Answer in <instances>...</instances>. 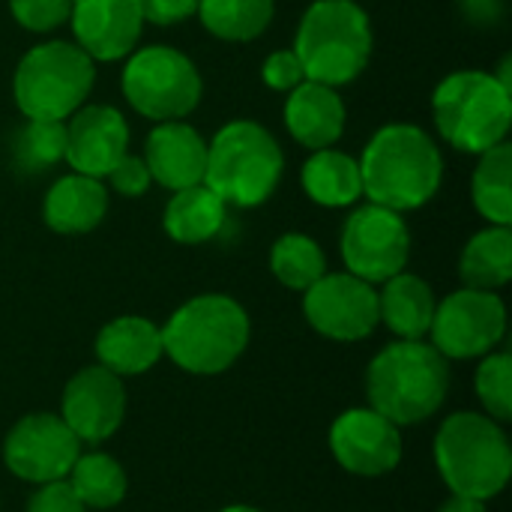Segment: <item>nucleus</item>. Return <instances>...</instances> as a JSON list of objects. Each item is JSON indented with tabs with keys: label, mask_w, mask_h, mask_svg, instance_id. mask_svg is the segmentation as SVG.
<instances>
[{
	"label": "nucleus",
	"mask_w": 512,
	"mask_h": 512,
	"mask_svg": "<svg viewBox=\"0 0 512 512\" xmlns=\"http://www.w3.org/2000/svg\"><path fill=\"white\" fill-rule=\"evenodd\" d=\"M357 162L369 204L396 213L426 207L444 183V153L438 141L414 123L381 126Z\"/></svg>",
	"instance_id": "f257e3e1"
},
{
	"label": "nucleus",
	"mask_w": 512,
	"mask_h": 512,
	"mask_svg": "<svg viewBox=\"0 0 512 512\" xmlns=\"http://www.w3.org/2000/svg\"><path fill=\"white\" fill-rule=\"evenodd\" d=\"M372 48V18L357 0L309 3L294 36V54L306 72V81H318L336 90L366 72Z\"/></svg>",
	"instance_id": "f03ea898"
},
{
	"label": "nucleus",
	"mask_w": 512,
	"mask_h": 512,
	"mask_svg": "<svg viewBox=\"0 0 512 512\" xmlns=\"http://www.w3.org/2000/svg\"><path fill=\"white\" fill-rule=\"evenodd\" d=\"M366 390L378 414L396 426H414L444 405L450 390V363L423 339H399L369 363Z\"/></svg>",
	"instance_id": "7ed1b4c3"
},
{
	"label": "nucleus",
	"mask_w": 512,
	"mask_h": 512,
	"mask_svg": "<svg viewBox=\"0 0 512 512\" xmlns=\"http://www.w3.org/2000/svg\"><path fill=\"white\" fill-rule=\"evenodd\" d=\"M249 312L228 294L186 300L162 327V351L189 375H219L249 348Z\"/></svg>",
	"instance_id": "20e7f679"
},
{
	"label": "nucleus",
	"mask_w": 512,
	"mask_h": 512,
	"mask_svg": "<svg viewBox=\"0 0 512 512\" xmlns=\"http://www.w3.org/2000/svg\"><path fill=\"white\" fill-rule=\"evenodd\" d=\"M285 174V153L276 135L258 120H231L207 141L204 183L240 210L273 198Z\"/></svg>",
	"instance_id": "39448f33"
},
{
	"label": "nucleus",
	"mask_w": 512,
	"mask_h": 512,
	"mask_svg": "<svg viewBox=\"0 0 512 512\" xmlns=\"http://www.w3.org/2000/svg\"><path fill=\"white\" fill-rule=\"evenodd\" d=\"M432 120L441 141L480 156L510 138L512 90L486 69L450 72L432 93Z\"/></svg>",
	"instance_id": "423d86ee"
},
{
	"label": "nucleus",
	"mask_w": 512,
	"mask_h": 512,
	"mask_svg": "<svg viewBox=\"0 0 512 512\" xmlns=\"http://www.w3.org/2000/svg\"><path fill=\"white\" fill-rule=\"evenodd\" d=\"M435 465L453 495L489 501L507 489L512 450L501 423L462 411L444 420L435 435Z\"/></svg>",
	"instance_id": "0eeeda50"
},
{
	"label": "nucleus",
	"mask_w": 512,
	"mask_h": 512,
	"mask_svg": "<svg viewBox=\"0 0 512 512\" xmlns=\"http://www.w3.org/2000/svg\"><path fill=\"white\" fill-rule=\"evenodd\" d=\"M96 63L69 39L33 45L15 66L12 96L24 120H69L93 93Z\"/></svg>",
	"instance_id": "6e6552de"
},
{
	"label": "nucleus",
	"mask_w": 512,
	"mask_h": 512,
	"mask_svg": "<svg viewBox=\"0 0 512 512\" xmlns=\"http://www.w3.org/2000/svg\"><path fill=\"white\" fill-rule=\"evenodd\" d=\"M129 108L147 120H186L204 96V78L189 54L171 45L135 48L120 72Z\"/></svg>",
	"instance_id": "1a4fd4ad"
},
{
	"label": "nucleus",
	"mask_w": 512,
	"mask_h": 512,
	"mask_svg": "<svg viewBox=\"0 0 512 512\" xmlns=\"http://www.w3.org/2000/svg\"><path fill=\"white\" fill-rule=\"evenodd\" d=\"M339 252L351 276L369 285H384L408 267L411 228L402 213L381 204H363L345 219Z\"/></svg>",
	"instance_id": "9d476101"
},
{
	"label": "nucleus",
	"mask_w": 512,
	"mask_h": 512,
	"mask_svg": "<svg viewBox=\"0 0 512 512\" xmlns=\"http://www.w3.org/2000/svg\"><path fill=\"white\" fill-rule=\"evenodd\" d=\"M507 333V306L498 291L459 288L435 306L429 327L432 345L447 360L492 354Z\"/></svg>",
	"instance_id": "9b49d317"
},
{
	"label": "nucleus",
	"mask_w": 512,
	"mask_h": 512,
	"mask_svg": "<svg viewBox=\"0 0 512 512\" xmlns=\"http://www.w3.org/2000/svg\"><path fill=\"white\" fill-rule=\"evenodd\" d=\"M303 312L315 333L333 342H360L375 333L378 291L375 285L345 273H324L303 291Z\"/></svg>",
	"instance_id": "f8f14e48"
},
{
	"label": "nucleus",
	"mask_w": 512,
	"mask_h": 512,
	"mask_svg": "<svg viewBox=\"0 0 512 512\" xmlns=\"http://www.w3.org/2000/svg\"><path fill=\"white\" fill-rule=\"evenodd\" d=\"M78 456L81 441L57 414H27L9 429L3 441L6 468L18 480L36 486L66 480Z\"/></svg>",
	"instance_id": "ddd939ff"
},
{
	"label": "nucleus",
	"mask_w": 512,
	"mask_h": 512,
	"mask_svg": "<svg viewBox=\"0 0 512 512\" xmlns=\"http://www.w3.org/2000/svg\"><path fill=\"white\" fill-rule=\"evenodd\" d=\"M330 450L348 474L384 477L402 462V435L375 408H351L333 420Z\"/></svg>",
	"instance_id": "4468645a"
},
{
	"label": "nucleus",
	"mask_w": 512,
	"mask_h": 512,
	"mask_svg": "<svg viewBox=\"0 0 512 512\" xmlns=\"http://www.w3.org/2000/svg\"><path fill=\"white\" fill-rule=\"evenodd\" d=\"M66 24L93 63H117L138 48L147 21L141 0H72Z\"/></svg>",
	"instance_id": "2eb2a0df"
},
{
	"label": "nucleus",
	"mask_w": 512,
	"mask_h": 512,
	"mask_svg": "<svg viewBox=\"0 0 512 512\" xmlns=\"http://www.w3.org/2000/svg\"><path fill=\"white\" fill-rule=\"evenodd\" d=\"M63 423L81 444H99L111 438L126 417V390L120 375L105 366H87L75 372L63 390Z\"/></svg>",
	"instance_id": "dca6fc26"
},
{
	"label": "nucleus",
	"mask_w": 512,
	"mask_h": 512,
	"mask_svg": "<svg viewBox=\"0 0 512 512\" xmlns=\"http://www.w3.org/2000/svg\"><path fill=\"white\" fill-rule=\"evenodd\" d=\"M129 153V120L114 105L84 102L66 120V156L63 162L75 174L105 180L120 156Z\"/></svg>",
	"instance_id": "f3484780"
},
{
	"label": "nucleus",
	"mask_w": 512,
	"mask_h": 512,
	"mask_svg": "<svg viewBox=\"0 0 512 512\" xmlns=\"http://www.w3.org/2000/svg\"><path fill=\"white\" fill-rule=\"evenodd\" d=\"M144 162L153 183L168 192L204 183L207 171V138L186 120H165L147 132Z\"/></svg>",
	"instance_id": "a211bd4d"
},
{
	"label": "nucleus",
	"mask_w": 512,
	"mask_h": 512,
	"mask_svg": "<svg viewBox=\"0 0 512 512\" xmlns=\"http://www.w3.org/2000/svg\"><path fill=\"white\" fill-rule=\"evenodd\" d=\"M285 96H288L285 108H282L285 129L306 150L333 147L345 135L348 108L336 87H327L318 81H303Z\"/></svg>",
	"instance_id": "6ab92c4d"
},
{
	"label": "nucleus",
	"mask_w": 512,
	"mask_h": 512,
	"mask_svg": "<svg viewBox=\"0 0 512 512\" xmlns=\"http://www.w3.org/2000/svg\"><path fill=\"white\" fill-rule=\"evenodd\" d=\"M108 204L111 198L105 180L72 171L48 186L42 198V219L60 237H81L105 222Z\"/></svg>",
	"instance_id": "aec40b11"
},
{
	"label": "nucleus",
	"mask_w": 512,
	"mask_h": 512,
	"mask_svg": "<svg viewBox=\"0 0 512 512\" xmlns=\"http://www.w3.org/2000/svg\"><path fill=\"white\" fill-rule=\"evenodd\" d=\"M165 357L162 327L144 315H120L96 336V360L120 378L144 375Z\"/></svg>",
	"instance_id": "412c9836"
},
{
	"label": "nucleus",
	"mask_w": 512,
	"mask_h": 512,
	"mask_svg": "<svg viewBox=\"0 0 512 512\" xmlns=\"http://www.w3.org/2000/svg\"><path fill=\"white\" fill-rule=\"evenodd\" d=\"M225 222H228V204L207 183H195L171 192L162 213L165 234L180 246L210 243L213 237L222 234Z\"/></svg>",
	"instance_id": "4be33fe9"
},
{
	"label": "nucleus",
	"mask_w": 512,
	"mask_h": 512,
	"mask_svg": "<svg viewBox=\"0 0 512 512\" xmlns=\"http://www.w3.org/2000/svg\"><path fill=\"white\" fill-rule=\"evenodd\" d=\"M435 306H438V300H435L432 285L408 270L387 279L378 291V318L399 339L429 336Z\"/></svg>",
	"instance_id": "5701e85b"
},
{
	"label": "nucleus",
	"mask_w": 512,
	"mask_h": 512,
	"mask_svg": "<svg viewBox=\"0 0 512 512\" xmlns=\"http://www.w3.org/2000/svg\"><path fill=\"white\" fill-rule=\"evenodd\" d=\"M300 183L306 198L327 210H345L363 198L360 162L336 147L312 150L300 171Z\"/></svg>",
	"instance_id": "b1692460"
},
{
	"label": "nucleus",
	"mask_w": 512,
	"mask_h": 512,
	"mask_svg": "<svg viewBox=\"0 0 512 512\" xmlns=\"http://www.w3.org/2000/svg\"><path fill=\"white\" fill-rule=\"evenodd\" d=\"M459 276L465 288L498 291L512 279V228L486 225L477 231L459 258Z\"/></svg>",
	"instance_id": "393cba45"
},
{
	"label": "nucleus",
	"mask_w": 512,
	"mask_h": 512,
	"mask_svg": "<svg viewBox=\"0 0 512 512\" xmlns=\"http://www.w3.org/2000/svg\"><path fill=\"white\" fill-rule=\"evenodd\" d=\"M474 210L489 225H512V144L504 141L486 153L471 177Z\"/></svg>",
	"instance_id": "a878e982"
},
{
	"label": "nucleus",
	"mask_w": 512,
	"mask_h": 512,
	"mask_svg": "<svg viewBox=\"0 0 512 512\" xmlns=\"http://www.w3.org/2000/svg\"><path fill=\"white\" fill-rule=\"evenodd\" d=\"M195 15L222 42H252L273 24L276 0H198Z\"/></svg>",
	"instance_id": "bb28decb"
},
{
	"label": "nucleus",
	"mask_w": 512,
	"mask_h": 512,
	"mask_svg": "<svg viewBox=\"0 0 512 512\" xmlns=\"http://www.w3.org/2000/svg\"><path fill=\"white\" fill-rule=\"evenodd\" d=\"M66 483L72 486L78 501L84 507H90V510H111L129 492L126 471L108 453H84V456H78L72 471L66 474Z\"/></svg>",
	"instance_id": "cd10ccee"
},
{
	"label": "nucleus",
	"mask_w": 512,
	"mask_h": 512,
	"mask_svg": "<svg viewBox=\"0 0 512 512\" xmlns=\"http://www.w3.org/2000/svg\"><path fill=\"white\" fill-rule=\"evenodd\" d=\"M270 273L288 291H306L327 273V255L309 234H282L270 249Z\"/></svg>",
	"instance_id": "c85d7f7f"
},
{
	"label": "nucleus",
	"mask_w": 512,
	"mask_h": 512,
	"mask_svg": "<svg viewBox=\"0 0 512 512\" xmlns=\"http://www.w3.org/2000/svg\"><path fill=\"white\" fill-rule=\"evenodd\" d=\"M66 156V120H27L12 138V159L24 174H45Z\"/></svg>",
	"instance_id": "c756f323"
},
{
	"label": "nucleus",
	"mask_w": 512,
	"mask_h": 512,
	"mask_svg": "<svg viewBox=\"0 0 512 512\" xmlns=\"http://www.w3.org/2000/svg\"><path fill=\"white\" fill-rule=\"evenodd\" d=\"M480 405L486 417L495 423H507L512 417V357L507 351H492L483 357L477 378H474Z\"/></svg>",
	"instance_id": "7c9ffc66"
},
{
	"label": "nucleus",
	"mask_w": 512,
	"mask_h": 512,
	"mask_svg": "<svg viewBox=\"0 0 512 512\" xmlns=\"http://www.w3.org/2000/svg\"><path fill=\"white\" fill-rule=\"evenodd\" d=\"M9 12L27 33H54L69 21L72 0H9Z\"/></svg>",
	"instance_id": "2f4dec72"
},
{
	"label": "nucleus",
	"mask_w": 512,
	"mask_h": 512,
	"mask_svg": "<svg viewBox=\"0 0 512 512\" xmlns=\"http://www.w3.org/2000/svg\"><path fill=\"white\" fill-rule=\"evenodd\" d=\"M105 183L111 192L123 195V198H141L153 177H150V168L144 162V156H135V153H126L117 159V165L105 174Z\"/></svg>",
	"instance_id": "473e14b6"
},
{
	"label": "nucleus",
	"mask_w": 512,
	"mask_h": 512,
	"mask_svg": "<svg viewBox=\"0 0 512 512\" xmlns=\"http://www.w3.org/2000/svg\"><path fill=\"white\" fill-rule=\"evenodd\" d=\"M261 81L276 90V93H291L297 84L306 81V72L294 54V48H282V51H273L267 54L264 66H261Z\"/></svg>",
	"instance_id": "72a5a7b5"
},
{
	"label": "nucleus",
	"mask_w": 512,
	"mask_h": 512,
	"mask_svg": "<svg viewBox=\"0 0 512 512\" xmlns=\"http://www.w3.org/2000/svg\"><path fill=\"white\" fill-rule=\"evenodd\" d=\"M27 512H87V507L78 501L66 480H51L30 495Z\"/></svg>",
	"instance_id": "f704fd0d"
},
{
	"label": "nucleus",
	"mask_w": 512,
	"mask_h": 512,
	"mask_svg": "<svg viewBox=\"0 0 512 512\" xmlns=\"http://www.w3.org/2000/svg\"><path fill=\"white\" fill-rule=\"evenodd\" d=\"M141 12L147 24L156 27H174L198 12V0H141Z\"/></svg>",
	"instance_id": "c9c22d12"
},
{
	"label": "nucleus",
	"mask_w": 512,
	"mask_h": 512,
	"mask_svg": "<svg viewBox=\"0 0 512 512\" xmlns=\"http://www.w3.org/2000/svg\"><path fill=\"white\" fill-rule=\"evenodd\" d=\"M462 9L477 24H495L504 12V3L501 0H462Z\"/></svg>",
	"instance_id": "e433bc0d"
},
{
	"label": "nucleus",
	"mask_w": 512,
	"mask_h": 512,
	"mask_svg": "<svg viewBox=\"0 0 512 512\" xmlns=\"http://www.w3.org/2000/svg\"><path fill=\"white\" fill-rule=\"evenodd\" d=\"M438 512H486V501L465 498V495H453Z\"/></svg>",
	"instance_id": "4c0bfd02"
},
{
	"label": "nucleus",
	"mask_w": 512,
	"mask_h": 512,
	"mask_svg": "<svg viewBox=\"0 0 512 512\" xmlns=\"http://www.w3.org/2000/svg\"><path fill=\"white\" fill-rule=\"evenodd\" d=\"M219 512H261V510H255V507H246V504H234V507H225V510H219Z\"/></svg>",
	"instance_id": "58836bf2"
}]
</instances>
